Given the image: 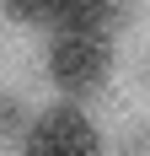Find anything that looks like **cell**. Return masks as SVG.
Instances as JSON below:
<instances>
[{"instance_id": "3", "label": "cell", "mask_w": 150, "mask_h": 156, "mask_svg": "<svg viewBox=\"0 0 150 156\" xmlns=\"http://www.w3.org/2000/svg\"><path fill=\"white\" fill-rule=\"evenodd\" d=\"M118 0H54V27H113Z\"/></svg>"}, {"instance_id": "4", "label": "cell", "mask_w": 150, "mask_h": 156, "mask_svg": "<svg viewBox=\"0 0 150 156\" xmlns=\"http://www.w3.org/2000/svg\"><path fill=\"white\" fill-rule=\"evenodd\" d=\"M16 22H32V27H54V0H0Z\"/></svg>"}, {"instance_id": "1", "label": "cell", "mask_w": 150, "mask_h": 156, "mask_svg": "<svg viewBox=\"0 0 150 156\" xmlns=\"http://www.w3.org/2000/svg\"><path fill=\"white\" fill-rule=\"evenodd\" d=\"M113 70V38L107 27H59L54 43H48V76L54 86L70 97L97 92Z\"/></svg>"}, {"instance_id": "2", "label": "cell", "mask_w": 150, "mask_h": 156, "mask_svg": "<svg viewBox=\"0 0 150 156\" xmlns=\"http://www.w3.org/2000/svg\"><path fill=\"white\" fill-rule=\"evenodd\" d=\"M22 156H102V135L75 102H59V108L32 119Z\"/></svg>"}]
</instances>
